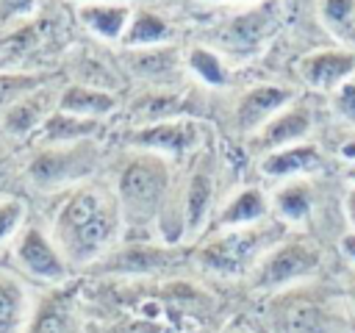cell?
Instances as JSON below:
<instances>
[{"mask_svg": "<svg viewBox=\"0 0 355 333\" xmlns=\"http://www.w3.org/2000/svg\"><path fill=\"white\" fill-rule=\"evenodd\" d=\"M44 228L64 253L72 272L86 275L108 250L116 247L122 236V214L116 194L100 183H78L67 191L47 197Z\"/></svg>", "mask_w": 355, "mask_h": 333, "instance_id": "obj_1", "label": "cell"}, {"mask_svg": "<svg viewBox=\"0 0 355 333\" xmlns=\"http://www.w3.org/2000/svg\"><path fill=\"white\" fill-rule=\"evenodd\" d=\"M97 166V147L92 142L75 144H36L19 158V194L53 197L78 183H86Z\"/></svg>", "mask_w": 355, "mask_h": 333, "instance_id": "obj_2", "label": "cell"}, {"mask_svg": "<svg viewBox=\"0 0 355 333\" xmlns=\"http://www.w3.org/2000/svg\"><path fill=\"white\" fill-rule=\"evenodd\" d=\"M0 261L36 291L58 289L78 278L39 216H28V222L14 236V241L8 244Z\"/></svg>", "mask_w": 355, "mask_h": 333, "instance_id": "obj_3", "label": "cell"}, {"mask_svg": "<svg viewBox=\"0 0 355 333\" xmlns=\"http://www.w3.org/2000/svg\"><path fill=\"white\" fill-rule=\"evenodd\" d=\"M166 166L153 155L133 158L116 178V205L125 228H147L164 214L166 197Z\"/></svg>", "mask_w": 355, "mask_h": 333, "instance_id": "obj_4", "label": "cell"}, {"mask_svg": "<svg viewBox=\"0 0 355 333\" xmlns=\"http://www.w3.org/2000/svg\"><path fill=\"white\" fill-rule=\"evenodd\" d=\"M316 291H286L272 308L275 333H352L355 325Z\"/></svg>", "mask_w": 355, "mask_h": 333, "instance_id": "obj_5", "label": "cell"}, {"mask_svg": "<svg viewBox=\"0 0 355 333\" xmlns=\"http://www.w3.org/2000/svg\"><path fill=\"white\" fill-rule=\"evenodd\" d=\"M25 333H86V308L80 280L36 291V302Z\"/></svg>", "mask_w": 355, "mask_h": 333, "instance_id": "obj_6", "label": "cell"}, {"mask_svg": "<svg viewBox=\"0 0 355 333\" xmlns=\"http://www.w3.org/2000/svg\"><path fill=\"white\" fill-rule=\"evenodd\" d=\"M322 258L319 250L305 244V241H286L272 247L269 253L261 255V261L252 266V286L261 291H272V289H283L291 286L308 275H313L319 269Z\"/></svg>", "mask_w": 355, "mask_h": 333, "instance_id": "obj_7", "label": "cell"}, {"mask_svg": "<svg viewBox=\"0 0 355 333\" xmlns=\"http://www.w3.org/2000/svg\"><path fill=\"white\" fill-rule=\"evenodd\" d=\"M269 244V230L266 228H233L225 236L214 239L211 244H205L200 250V261L202 266L222 272V275H233L247 269L250 264L261 261V250Z\"/></svg>", "mask_w": 355, "mask_h": 333, "instance_id": "obj_8", "label": "cell"}, {"mask_svg": "<svg viewBox=\"0 0 355 333\" xmlns=\"http://www.w3.org/2000/svg\"><path fill=\"white\" fill-rule=\"evenodd\" d=\"M58 108V92L50 86V80L8 108L0 111V136L8 139L11 144H22L39 133V128L47 122V117Z\"/></svg>", "mask_w": 355, "mask_h": 333, "instance_id": "obj_9", "label": "cell"}, {"mask_svg": "<svg viewBox=\"0 0 355 333\" xmlns=\"http://www.w3.org/2000/svg\"><path fill=\"white\" fill-rule=\"evenodd\" d=\"M169 264V253L153 244H116L86 275L89 278H139Z\"/></svg>", "mask_w": 355, "mask_h": 333, "instance_id": "obj_10", "label": "cell"}, {"mask_svg": "<svg viewBox=\"0 0 355 333\" xmlns=\"http://www.w3.org/2000/svg\"><path fill=\"white\" fill-rule=\"evenodd\" d=\"M36 289L0 261V333H25Z\"/></svg>", "mask_w": 355, "mask_h": 333, "instance_id": "obj_11", "label": "cell"}, {"mask_svg": "<svg viewBox=\"0 0 355 333\" xmlns=\"http://www.w3.org/2000/svg\"><path fill=\"white\" fill-rule=\"evenodd\" d=\"M97 128H100L97 119L75 117V114H67V111H58L55 108L31 142L33 144H75V142H89L97 133Z\"/></svg>", "mask_w": 355, "mask_h": 333, "instance_id": "obj_12", "label": "cell"}, {"mask_svg": "<svg viewBox=\"0 0 355 333\" xmlns=\"http://www.w3.org/2000/svg\"><path fill=\"white\" fill-rule=\"evenodd\" d=\"M116 105V100L97 89V86H86V83H69L58 92V111L75 114V117H86V119H100L105 114H111Z\"/></svg>", "mask_w": 355, "mask_h": 333, "instance_id": "obj_13", "label": "cell"}, {"mask_svg": "<svg viewBox=\"0 0 355 333\" xmlns=\"http://www.w3.org/2000/svg\"><path fill=\"white\" fill-rule=\"evenodd\" d=\"M128 17L130 8L122 3H83L78 8V19L83 22V28L103 39H119L128 31Z\"/></svg>", "mask_w": 355, "mask_h": 333, "instance_id": "obj_14", "label": "cell"}, {"mask_svg": "<svg viewBox=\"0 0 355 333\" xmlns=\"http://www.w3.org/2000/svg\"><path fill=\"white\" fill-rule=\"evenodd\" d=\"M352 69H355V56L352 53H316L302 64L305 80L316 89H333Z\"/></svg>", "mask_w": 355, "mask_h": 333, "instance_id": "obj_15", "label": "cell"}, {"mask_svg": "<svg viewBox=\"0 0 355 333\" xmlns=\"http://www.w3.org/2000/svg\"><path fill=\"white\" fill-rule=\"evenodd\" d=\"M266 214V200L258 189H244L239 191L227 205L225 211L219 214V228L225 230H233V228H250L255 225L261 216Z\"/></svg>", "mask_w": 355, "mask_h": 333, "instance_id": "obj_16", "label": "cell"}, {"mask_svg": "<svg viewBox=\"0 0 355 333\" xmlns=\"http://www.w3.org/2000/svg\"><path fill=\"white\" fill-rule=\"evenodd\" d=\"M286 97H288V92L277 89V86H258V89H252V92L241 100V105H239V125H241V128H255V125H258L269 111H275Z\"/></svg>", "mask_w": 355, "mask_h": 333, "instance_id": "obj_17", "label": "cell"}, {"mask_svg": "<svg viewBox=\"0 0 355 333\" xmlns=\"http://www.w3.org/2000/svg\"><path fill=\"white\" fill-rule=\"evenodd\" d=\"M31 216V203L22 194H0V255Z\"/></svg>", "mask_w": 355, "mask_h": 333, "instance_id": "obj_18", "label": "cell"}, {"mask_svg": "<svg viewBox=\"0 0 355 333\" xmlns=\"http://www.w3.org/2000/svg\"><path fill=\"white\" fill-rule=\"evenodd\" d=\"M319 164V153L313 147H288V150H277L263 161V172L266 175H294V172H305L313 169Z\"/></svg>", "mask_w": 355, "mask_h": 333, "instance_id": "obj_19", "label": "cell"}, {"mask_svg": "<svg viewBox=\"0 0 355 333\" xmlns=\"http://www.w3.org/2000/svg\"><path fill=\"white\" fill-rule=\"evenodd\" d=\"M311 203H313V197H311V189L305 183H288V186L277 189V194L272 200L275 211L288 222L305 219L311 214Z\"/></svg>", "mask_w": 355, "mask_h": 333, "instance_id": "obj_20", "label": "cell"}, {"mask_svg": "<svg viewBox=\"0 0 355 333\" xmlns=\"http://www.w3.org/2000/svg\"><path fill=\"white\" fill-rule=\"evenodd\" d=\"M47 72H3L0 69V111L8 108L11 103H17L19 97H25L28 92L39 89L47 83Z\"/></svg>", "mask_w": 355, "mask_h": 333, "instance_id": "obj_21", "label": "cell"}, {"mask_svg": "<svg viewBox=\"0 0 355 333\" xmlns=\"http://www.w3.org/2000/svg\"><path fill=\"white\" fill-rule=\"evenodd\" d=\"M133 139L147 144V147H161V150L178 153V150L191 144V128L189 125H155V128L139 130Z\"/></svg>", "mask_w": 355, "mask_h": 333, "instance_id": "obj_22", "label": "cell"}, {"mask_svg": "<svg viewBox=\"0 0 355 333\" xmlns=\"http://www.w3.org/2000/svg\"><path fill=\"white\" fill-rule=\"evenodd\" d=\"M211 178L208 175H194L191 178V186H189V194H186V214H183V225L189 233L200 230L202 219H205V211H208V203H211Z\"/></svg>", "mask_w": 355, "mask_h": 333, "instance_id": "obj_23", "label": "cell"}, {"mask_svg": "<svg viewBox=\"0 0 355 333\" xmlns=\"http://www.w3.org/2000/svg\"><path fill=\"white\" fill-rule=\"evenodd\" d=\"M164 36H166V22L158 14H150V11H139L136 19L125 31L128 44H155Z\"/></svg>", "mask_w": 355, "mask_h": 333, "instance_id": "obj_24", "label": "cell"}, {"mask_svg": "<svg viewBox=\"0 0 355 333\" xmlns=\"http://www.w3.org/2000/svg\"><path fill=\"white\" fill-rule=\"evenodd\" d=\"M305 130H308V117L302 111H288V114H283L266 125L263 144H286V142L302 136Z\"/></svg>", "mask_w": 355, "mask_h": 333, "instance_id": "obj_25", "label": "cell"}, {"mask_svg": "<svg viewBox=\"0 0 355 333\" xmlns=\"http://www.w3.org/2000/svg\"><path fill=\"white\" fill-rule=\"evenodd\" d=\"M19 150L0 136V194H19Z\"/></svg>", "mask_w": 355, "mask_h": 333, "instance_id": "obj_26", "label": "cell"}, {"mask_svg": "<svg viewBox=\"0 0 355 333\" xmlns=\"http://www.w3.org/2000/svg\"><path fill=\"white\" fill-rule=\"evenodd\" d=\"M189 64H191V69H194L205 83H211V86H219V83H225V78H227L222 61H219L214 53H208V50H191Z\"/></svg>", "mask_w": 355, "mask_h": 333, "instance_id": "obj_27", "label": "cell"}, {"mask_svg": "<svg viewBox=\"0 0 355 333\" xmlns=\"http://www.w3.org/2000/svg\"><path fill=\"white\" fill-rule=\"evenodd\" d=\"M266 31H269V11H266V8H258V11L244 14V17H241V19H236V22H233V28H230V33H233V36L247 39V42L261 39Z\"/></svg>", "mask_w": 355, "mask_h": 333, "instance_id": "obj_28", "label": "cell"}, {"mask_svg": "<svg viewBox=\"0 0 355 333\" xmlns=\"http://www.w3.org/2000/svg\"><path fill=\"white\" fill-rule=\"evenodd\" d=\"M36 6L39 0H0V31L31 19V14H36Z\"/></svg>", "mask_w": 355, "mask_h": 333, "instance_id": "obj_29", "label": "cell"}, {"mask_svg": "<svg viewBox=\"0 0 355 333\" xmlns=\"http://www.w3.org/2000/svg\"><path fill=\"white\" fill-rule=\"evenodd\" d=\"M355 8V0H324V14L333 22H344Z\"/></svg>", "mask_w": 355, "mask_h": 333, "instance_id": "obj_30", "label": "cell"}, {"mask_svg": "<svg viewBox=\"0 0 355 333\" xmlns=\"http://www.w3.org/2000/svg\"><path fill=\"white\" fill-rule=\"evenodd\" d=\"M338 108H341L349 119H355V83H349V86L341 92V97H338Z\"/></svg>", "mask_w": 355, "mask_h": 333, "instance_id": "obj_31", "label": "cell"}, {"mask_svg": "<svg viewBox=\"0 0 355 333\" xmlns=\"http://www.w3.org/2000/svg\"><path fill=\"white\" fill-rule=\"evenodd\" d=\"M338 250L355 264V233H347V236H341V241H338Z\"/></svg>", "mask_w": 355, "mask_h": 333, "instance_id": "obj_32", "label": "cell"}, {"mask_svg": "<svg viewBox=\"0 0 355 333\" xmlns=\"http://www.w3.org/2000/svg\"><path fill=\"white\" fill-rule=\"evenodd\" d=\"M344 211H347V219H349V225L355 228V189L347 194V200H344Z\"/></svg>", "mask_w": 355, "mask_h": 333, "instance_id": "obj_33", "label": "cell"}, {"mask_svg": "<svg viewBox=\"0 0 355 333\" xmlns=\"http://www.w3.org/2000/svg\"><path fill=\"white\" fill-rule=\"evenodd\" d=\"M347 302H349V319H352V325H355V283H352V289H349V294H347Z\"/></svg>", "mask_w": 355, "mask_h": 333, "instance_id": "obj_34", "label": "cell"}, {"mask_svg": "<svg viewBox=\"0 0 355 333\" xmlns=\"http://www.w3.org/2000/svg\"><path fill=\"white\" fill-rule=\"evenodd\" d=\"M344 155H347V158H355V142H352V144H347V147H344Z\"/></svg>", "mask_w": 355, "mask_h": 333, "instance_id": "obj_35", "label": "cell"}, {"mask_svg": "<svg viewBox=\"0 0 355 333\" xmlns=\"http://www.w3.org/2000/svg\"><path fill=\"white\" fill-rule=\"evenodd\" d=\"M83 3H114V0H80V6Z\"/></svg>", "mask_w": 355, "mask_h": 333, "instance_id": "obj_36", "label": "cell"}, {"mask_svg": "<svg viewBox=\"0 0 355 333\" xmlns=\"http://www.w3.org/2000/svg\"><path fill=\"white\" fill-rule=\"evenodd\" d=\"M349 178H352V180H355V166H352V169H349Z\"/></svg>", "mask_w": 355, "mask_h": 333, "instance_id": "obj_37", "label": "cell"}]
</instances>
